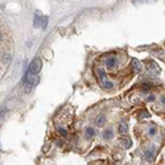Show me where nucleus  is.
I'll use <instances>...</instances> for the list:
<instances>
[{"label":"nucleus","mask_w":165,"mask_h":165,"mask_svg":"<svg viewBox=\"0 0 165 165\" xmlns=\"http://www.w3.org/2000/svg\"><path fill=\"white\" fill-rule=\"evenodd\" d=\"M58 132H59V134H61V135H63V136H65V135H66V134H68V132H66V131H65V130H63V128H61V127H59V128H58Z\"/></svg>","instance_id":"6ab92c4d"},{"label":"nucleus","mask_w":165,"mask_h":165,"mask_svg":"<svg viewBox=\"0 0 165 165\" xmlns=\"http://www.w3.org/2000/svg\"><path fill=\"white\" fill-rule=\"evenodd\" d=\"M147 69H148V72H149L151 74H159V73H160V68H159V65H157L156 62L147 63Z\"/></svg>","instance_id":"20e7f679"},{"label":"nucleus","mask_w":165,"mask_h":165,"mask_svg":"<svg viewBox=\"0 0 165 165\" xmlns=\"http://www.w3.org/2000/svg\"><path fill=\"white\" fill-rule=\"evenodd\" d=\"M10 59H11V54L10 53H5V54H4V56H3V62L4 63H8V62H10Z\"/></svg>","instance_id":"4468645a"},{"label":"nucleus","mask_w":165,"mask_h":165,"mask_svg":"<svg viewBox=\"0 0 165 165\" xmlns=\"http://www.w3.org/2000/svg\"><path fill=\"white\" fill-rule=\"evenodd\" d=\"M86 135H87L89 137L94 136V135H95V130H94V128H91V127H87V128H86Z\"/></svg>","instance_id":"ddd939ff"},{"label":"nucleus","mask_w":165,"mask_h":165,"mask_svg":"<svg viewBox=\"0 0 165 165\" xmlns=\"http://www.w3.org/2000/svg\"><path fill=\"white\" fill-rule=\"evenodd\" d=\"M46 22H48V17H46V16L41 17V27H42V28H45V27H46Z\"/></svg>","instance_id":"2eb2a0df"},{"label":"nucleus","mask_w":165,"mask_h":165,"mask_svg":"<svg viewBox=\"0 0 165 165\" xmlns=\"http://www.w3.org/2000/svg\"><path fill=\"white\" fill-rule=\"evenodd\" d=\"M0 40H1V32H0Z\"/></svg>","instance_id":"4be33fe9"},{"label":"nucleus","mask_w":165,"mask_h":165,"mask_svg":"<svg viewBox=\"0 0 165 165\" xmlns=\"http://www.w3.org/2000/svg\"><path fill=\"white\" fill-rule=\"evenodd\" d=\"M27 81H28L31 85L36 86V85H38V82H40V78H38V75L36 74V73L28 70V73H27Z\"/></svg>","instance_id":"f03ea898"},{"label":"nucleus","mask_w":165,"mask_h":165,"mask_svg":"<svg viewBox=\"0 0 165 165\" xmlns=\"http://www.w3.org/2000/svg\"><path fill=\"white\" fill-rule=\"evenodd\" d=\"M5 114H7V110H5V108H1V110H0V120L4 118V115H5Z\"/></svg>","instance_id":"f3484780"},{"label":"nucleus","mask_w":165,"mask_h":165,"mask_svg":"<svg viewBox=\"0 0 165 165\" xmlns=\"http://www.w3.org/2000/svg\"><path fill=\"white\" fill-rule=\"evenodd\" d=\"M32 89H33V85H31L28 82V83H27V86H25V93H31Z\"/></svg>","instance_id":"dca6fc26"},{"label":"nucleus","mask_w":165,"mask_h":165,"mask_svg":"<svg viewBox=\"0 0 165 165\" xmlns=\"http://www.w3.org/2000/svg\"><path fill=\"white\" fill-rule=\"evenodd\" d=\"M121 145H123V148H130L132 144V141L128 139V137H121V140H120Z\"/></svg>","instance_id":"423d86ee"},{"label":"nucleus","mask_w":165,"mask_h":165,"mask_svg":"<svg viewBox=\"0 0 165 165\" xmlns=\"http://www.w3.org/2000/svg\"><path fill=\"white\" fill-rule=\"evenodd\" d=\"M102 87L104 89V90H111V89L114 87V83H112V82H110V81H104L102 83Z\"/></svg>","instance_id":"1a4fd4ad"},{"label":"nucleus","mask_w":165,"mask_h":165,"mask_svg":"<svg viewBox=\"0 0 165 165\" xmlns=\"http://www.w3.org/2000/svg\"><path fill=\"white\" fill-rule=\"evenodd\" d=\"M140 115H141V118H148V112H140Z\"/></svg>","instance_id":"aec40b11"},{"label":"nucleus","mask_w":165,"mask_h":165,"mask_svg":"<svg viewBox=\"0 0 165 165\" xmlns=\"http://www.w3.org/2000/svg\"><path fill=\"white\" fill-rule=\"evenodd\" d=\"M155 153H156V147L155 145H151L148 149L144 152V159L147 160V161H152L153 159H155Z\"/></svg>","instance_id":"7ed1b4c3"},{"label":"nucleus","mask_w":165,"mask_h":165,"mask_svg":"<svg viewBox=\"0 0 165 165\" xmlns=\"http://www.w3.org/2000/svg\"><path fill=\"white\" fill-rule=\"evenodd\" d=\"M132 68H134V70L136 73H139L141 70V65L139 63V61H137V59H134V61H132Z\"/></svg>","instance_id":"6e6552de"},{"label":"nucleus","mask_w":165,"mask_h":165,"mask_svg":"<svg viewBox=\"0 0 165 165\" xmlns=\"http://www.w3.org/2000/svg\"><path fill=\"white\" fill-rule=\"evenodd\" d=\"M41 68H42V63H41V59L40 58H34L33 61L31 62V65H29V70L33 73H36L37 74L38 72L41 70Z\"/></svg>","instance_id":"f257e3e1"},{"label":"nucleus","mask_w":165,"mask_h":165,"mask_svg":"<svg viewBox=\"0 0 165 165\" xmlns=\"http://www.w3.org/2000/svg\"><path fill=\"white\" fill-rule=\"evenodd\" d=\"M161 102H162V103H164V104H165V97H162V99H161Z\"/></svg>","instance_id":"412c9836"},{"label":"nucleus","mask_w":165,"mask_h":165,"mask_svg":"<svg viewBox=\"0 0 165 165\" xmlns=\"http://www.w3.org/2000/svg\"><path fill=\"white\" fill-rule=\"evenodd\" d=\"M119 132H120L121 135H125L128 132V127H127V123H120V125H119Z\"/></svg>","instance_id":"0eeeda50"},{"label":"nucleus","mask_w":165,"mask_h":165,"mask_svg":"<svg viewBox=\"0 0 165 165\" xmlns=\"http://www.w3.org/2000/svg\"><path fill=\"white\" fill-rule=\"evenodd\" d=\"M156 132H157V130H156V127H151L149 128V135H156Z\"/></svg>","instance_id":"a211bd4d"},{"label":"nucleus","mask_w":165,"mask_h":165,"mask_svg":"<svg viewBox=\"0 0 165 165\" xmlns=\"http://www.w3.org/2000/svg\"><path fill=\"white\" fill-rule=\"evenodd\" d=\"M116 63H118V61H116V58H114V57H111V58H108L106 61L107 69H114L116 66Z\"/></svg>","instance_id":"39448f33"},{"label":"nucleus","mask_w":165,"mask_h":165,"mask_svg":"<svg viewBox=\"0 0 165 165\" xmlns=\"http://www.w3.org/2000/svg\"><path fill=\"white\" fill-rule=\"evenodd\" d=\"M97 73H98V78H99V81L102 82V83L104 81H107V79H106V74H104V72H103V70H98Z\"/></svg>","instance_id":"9b49d317"},{"label":"nucleus","mask_w":165,"mask_h":165,"mask_svg":"<svg viewBox=\"0 0 165 165\" xmlns=\"http://www.w3.org/2000/svg\"><path fill=\"white\" fill-rule=\"evenodd\" d=\"M112 130H106V131L103 132V137H104V139H111L112 137Z\"/></svg>","instance_id":"f8f14e48"},{"label":"nucleus","mask_w":165,"mask_h":165,"mask_svg":"<svg viewBox=\"0 0 165 165\" xmlns=\"http://www.w3.org/2000/svg\"><path fill=\"white\" fill-rule=\"evenodd\" d=\"M104 121H106V118L103 115H99L97 118V120H95V123H97V125H99V127H102L103 124H104Z\"/></svg>","instance_id":"9d476101"}]
</instances>
